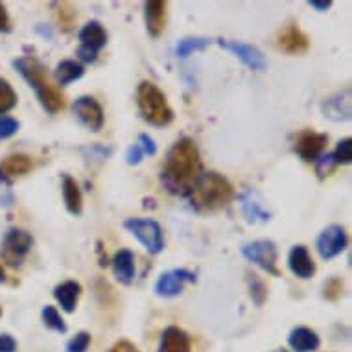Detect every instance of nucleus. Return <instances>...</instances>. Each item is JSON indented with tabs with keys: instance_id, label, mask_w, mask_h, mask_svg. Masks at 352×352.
Wrapping results in <instances>:
<instances>
[{
	"instance_id": "8",
	"label": "nucleus",
	"mask_w": 352,
	"mask_h": 352,
	"mask_svg": "<svg viewBox=\"0 0 352 352\" xmlns=\"http://www.w3.org/2000/svg\"><path fill=\"white\" fill-rule=\"evenodd\" d=\"M242 254L260 270H264L273 277H280V272L277 267L278 251L272 240H254V242L245 243L242 248Z\"/></svg>"
},
{
	"instance_id": "3",
	"label": "nucleus",
	"mask_w": 352,
	"mask_h": 352,
	"mask_svg": "<svg viewBox=\"0 0 352 352\" xmlns=\"http://www.w3.org/2000/svg\"><path fill=\"white\" fill-rule=\"evenodd\" d=\"M192 207L203 212H214L226 208L234 197V188L227 177L218 172H205L199 175L196 185L188 194Z\"/></svg>"
},
{
	"instance_id": "45",
	"label": "nucleus",
	"mask_w": 352,
	"mask_h": 352,
	"mask_svg": "<svg viewBox=\"0 0 352 352\" xmlns=\"http://www.w3.org/2000/svg\"><path fill=\"white\" fill-rule=\"evenodd\" d=\"M0 316H2V308H0Z\"/></svg>"
},
{
	"instance_id": "21",
	"label": "nucleus",
	"mask_w": 352,
	"mask_h": 352,
	"mask_svg": "<svg viewBox=\"0 0 352 352\" xmlns=\"http://www.w3.org/2000/svg\"><path fill=\"white\" fill-rule=\"evenodd\" d=\"M81 295V284L76 280H65L54 288V299L58 300L59 306L63 308V312L74 314L78 300Z\"/></svg>"
},
{
	"instance_id": "26",
	"label": "nucleus",
	"mask_w": 352,
	"mask_h": 352,
	"mask_svg": "<svg viewBox=\"0 0 352 352\" xmlns=\"http://www.w3.org/2000/svg\"><path fill=\"white\" fill-rule=\"evenodd\" d=\"M208 45H210V39H207V37H185L177 45V56L179 58H188L190 54L205 50Z\"/></svg>"
},
{
	"instance_id": "28",
	"label": "nucleus",
	"mask_w": 352,
	"mask_h": 352,
	"mask_svg": "<svg viewBox=\"0 0 352 352\" xmlns=\"http://www.w3.org/2000/svg\"><path fill=\"white\" fill-rule=\"evenodd\" d=\"M248 283H249V294H251V299L256 306H262L267 299V286L264 284V280L254 275V273H248Z\"/></svg>"
},
{
	"instance_id": "37",
	"label": "nucleus",
	"mask_w": 352,
	"mask_h": 352,
	"mask_svg": "<svg viewBox=\"0 0 352 352\" xmlns=\"http://www.w3.org/2000/svg\"><path fill=\"white\" fill-rule=\"evenodd\" d=\"M139 146L142 148V151H144L146 155H155L157 153V144L155 140L151 139L150 135L142 133L139 137Z\"/></svg>"
},
{
	"instance_id": "18",
	"label": "nucleus",
	"mask_w": 352,
	"mask_h": 352,
	"mask_svg": "<svg viewBox=\"0 0 352 352\" xmlns=\"http://www.w3.org/2000/svg\"><path fill=\"white\" fill-rule=\"evenodd\" d=\"M34 168V162L28 155L15 153V155L6 157L0 162V183H10L15 177H21L24 173H28Z\"/></svg>"
},
{
	"instance_id": "23",
	"label": "nucleus",
	"mask_w": 352,
	"mask_h": 352,
	"mask_svg": "<svg viewBox=\"0 0 352 352\" xmlns=\"http://www.w3.org/2000/svg\"><path fill=\"white\" fill-rule=\"evenodd\" d=\"M61 188H63V201L67 210L74 216H80L81 210H83V196H81L80 186H78L74 177L65 173Z\"/></svg>"
},
{
	"instance_id": "41",
	"label": "nucleus",
	"mask_w": 352,
	"mask_h": 352,
	"mask_svg": "<svg viewBox=\"0 0 352 352\" xmlns=\"http://www.w3.org/2000/svg\"><path fill=\"white\" fill-rule=\"evenodd\" d=\"M13 194L8 186H0V207H12Z\"/></svg>"
},
{
	"instance_id": "11",
	"label": "nucleus",
	"mask_w": 352,
	"mask_h": 352,
	"mask_svg": "<svg viewBox=\"0 0 352 352\" xmlns=\"http://www.w3.org/2000/svg\"><path fill=\"white\" fill-rule=\"evenodd\" d=\"M72 113L78 116V120H80L83 126L89 127L94 133L104 127V109H102V105H100L93 96H80L78 100H74V104H72Z\"/></svg>"
},
{
	"instance_id": "30",
	"label": "nucleus",
	"mask_w": 352,
	"mask_h": 352,
	"mask_svg": "<svg viewBox=\"0 0 352 352\" xmlns=\"http://www.w3.org/2000/svg\"><path fill=\"white\" fill-rule=\"evenodd\" d=\"M334 162L340 166V164H351L352 162V140L343 139L338 142L336 150L330 153Z\"/></svg>"
},
{
	"instance_id": "29",
	"label": "nucleus",
	"mask_w": 352,
	"mask_h": 352,
	"mask_svg": "<svg viewBox=\"0 0 352 352\" xmlns=\"http://www.w3.org/2000/svg\"><path fill=\"white\" fill-rule=\"evenodd\" d=\"M15 105H17V93L13 91L10 81L0 78V115H6Z\"/></svg>"
},
{
	"instance_id": "6",
	"label": "nucleus",
	"mask_w": 352,
	"mask_h": 352,
	"mask_svg": "<svg viewBox=\"0 0 352 352\" xmlns=\"http://www.w3.org/2000/svg\"><path fill=\"white\" fill-rule=\"evenodd\" d=\"M34 245V236L24 229H10L0 243V256L10 267H21Z\"/></svg>"
},
{
	"instance_id": "12",
	"label": "nucleus",
	"mask_w": 352,
	"mask_h": 352,
	"mask_svg": "<svg viewBox=\"0 0 352 352\" xmlns=\"http://www.w3.org/2000/svg\"><path fill=\"white\" fill-rule=\"evenodd\" d=\"M327 142H329L327 133H318L312 129H306V131L299 133V137L295 140V153L305 162H316L319 157L323 155Z\"/></svg>"
},
{
	"instance_id": "10",
	"label": "nucleus",
	"mask_w": 352,
	"mask_h": 352,
	"mask_svg": "<svg viewBox=\"0 0 352 352\" xmlns=\"http://www.w3.org/2000/svg\"><path fill=\"white\" fill-rule=\"evenodd\" d=\"M349 245V236L346 231L341 226L327 227L318 236L316 248H318L319 256L323 260H332L338 254H341Z\"/></svg>"
},
{
	"instance_id": "22",
	"label": "nucleus",
	"mask_w": 352,
	"mask_h": 352,
	"mask_svg": "<svg viewBox=\"0 0 352 352\" xmlns=\"http://www.w3.org/2000/svg\"><path fill=\"white\" fill-rule=\"evenodd\" d=\"M289 346L295 352H314L319 349V336L308 327H295L288 336Z\"/></svg>"
},
{
	"instance_id": "5",
	"label": "nucleus",
	"mask_w": 352,
	"mask_h": 352,
	"mask_svg": "<svg viewBox=\"0 0 352 352\" xmlns=\"http://www.w3.org/2000/svg\"><path fill=\"white\" fill-rule=\"evenodd\" d=\"M124 229L131 232L150 254H159L164 249V232L155 219L129 218L124 221Z\"/></svg>"
},
{
	"instance_id": "34",
	"label": "nucleus",
	"mask_w": 352,
	"mask_h": 352,
	"mask_svg": "<svg viewBox=\"0 0 352 352\" xmlns=\"http://www.w3.org/2000/svg\"><path fill=\"white\" fill-rule=\"evenodd\" d=\"M19 131V120L12 116H0V140H6Z\"/></svg>"
},
{
	"instance_id": "31",
	"label": "nucleus",
	"mask_w": 352,
	"mask_h": 352,
	"mask_svg": "<svg viewBox=\"0 0 352 352\" xmlns=\"http://www.w3.org/2000/svg\"><path fill=\"white\" fill-rule=\"evenodd\" d=\"M89 345H91V334L89 332H78L67 343V351L65 352H87Z\"/></svg>"
},
{
	"instance_id": "19",
	"label": "nucleus",
	"mask_w": 352,
	"mask_h": 352,
	"mask_svg": "<svg viewBox=\"0 0 352 352\" xmlns=\"http://www.w3.org/2000/svg\"><path fill=\"white\" fill-rule=\"evenodd\" d=\"M323 115L334 122H343L351 118V89H345L343 93L329 98L323 104Z\"/></svg>"
},
{
	"instance_id": "24",
	"label": "nucleus",
	"mask_w": 352,
	"mask_h": 352,
	"mask_svg": "<svg viewBox=\"0 0 352 352\" xmlns=\"http://www.w3.org/2000/svg\"><path fill=\"white\" fill-rule=\"evenodd\" d=\"M85 69L80 61H74V59H65L61 63H58V67L54 69V78H56V83L58 85H69L72 81L80 80L83 76Z\"/></svg>"
},
{
	"instance_id": "25",
	"label": "nucleus",
	"mask_w": 352,
	"mask_h": 352,
	"mask_svg": "<svg viewBox=\"0 0 352 352\" xmlns=\"http://www.w3.org/2000/svg\"><path fill=\"white\" fill-rule=\"evenodd\" d=\"M41 318H43V323L45 327L54 332H59V334H65L67 332V323L61 318V314L58 312V308L52 305H47L43 308V312H41Z\"/></svg>"
},
{
	"instance_id": "32",
	"label": "nucleus",
	"mask_w": 352,
	"mask_h": 352,
	"mask_svg": "<svg viewBox=\"0 0 352 352\" xmlns=\"http://www.w3.org/2000/svg\"><path fill=\"white\" fill-rule=\"evenodd\" d=\"M336 168H338V164H336L334 159H332V155H330V153H327V155H321L318 161H316V172H318L319 179L329 177L330 173L334 172Z\"/></svg>"
},
{
	"instance_id": "15",
	"label": "nucleus",
	"mask_w": 352,
	"mask_h": 352,
	"mask_svg": "<svg viewBox=\"0 0 352 352\" xmlns=\"http://www.w3.org/2000/svg\"><path fill=\"white\" fill-rule=\"evenodd\" d=\"M288 267L295 277L312 278L316 273V262L310 256L306 245H294L288 254Z\"/></svg>"
},
{
	"instance_id": "1",
	"label": "nucleus",
	"mask_w": 352,
	"mask_h": 352,
	"mask_svg": "<svg viewBox=\"0 0 352 352\" xmlns=\"http://www.w3.org/2000/svg\"><path fill=\"white\" fill-rule=\"evenodd\" d=\"M201 155L192 139H181L168 150L161 183L173 196H188L201 175Z\"/></svg>"
},
{
	"instance_id": "14",
	"label": "nucleus",
	"mask_w": 352,
	"mask_h": 352,
	"mask_svg": "<svg viewBox=\"0 0 352 352\" xmlns=\"http://www.w3.org/2000/svg\"><path fill=\"white\" fill-rule=\"evenodd\" d=\"M146 30L151 37H159L168 23V2L164 0H148L144 4Z\"/></svg>"
},
{
	"instance_id": "36",
	"label": "nucleus",
	"mask_w": 352,
	"mask_h": 352,
	"mask_svg": "<svg viewBox=\"0 0 352 352\" xmlns=\"http://www.w3.org/2000/svg\"><path fill=\"white\" fill-rule=\"evenodd\" d=\"M142 155H144V151H142V148H140L139 144L129 146V150H127V153H126L127 164H131V166H135V164H140V161H142Z\"/></svg>"
},
{
	"instance_id": "35",
	"label": "nucleus",
	"mask_w": 352,
	"mask_h": 352,
	"mask_svg": "<svg viewBox=\"0 0 352 352\" xmlns=\"http://www.w3.org/2000/svg\"><path fill=\"white\" fill-rule=\"evenodd\" d=\"M341 294H343V280H341V278L334 277L330 278V280H327V284H324V297H327V299H340Z\"/></svg>"
},
{
	"instance_id": "4",
	"label": "nucleus",
	"mask_w": 352,
	"mask_h": 352,
	"mask_svg": "<svg viewBox=\"0 0 352 352\" xmlns=\"http://www.w3.org/2000/svg\"><path fill=\"white\" fill-rule=\"evenodd\" d=\"M137 105L142 120L150 126L164 127L172 124L173 111L168 104L166 94L153 83V81H142L137 89Z\"/></svg>"
},
{
	"instance_id": "33",
	"label": "nucleus",
	"mask_w": 352,
	"mask_h": 352,
	"mask_svg": "<svg viewBox=\"0 0 352 352\" xmlns=\"http://www.w3.org/2000/svg\"><path fill=\"white\" fill-rule=\"evenodd\" d=\"M58 19H59V24H61V28L67 30V32H70L76 23L74 8L70 6V4H61V8H59V13H58Z\"/></svg>"
},
{
	"instance_id": "39",
	"label": "nucleus",
	"mask_w": 352,
	"mask_h": 352,
	"mask_svg": "<svg viewBox=\"0 0 352 352\" xmlns=\"http://www.w3.org/2000/svg\"><path fill=\"white\" fill-rule=\"evenodd\" d=\"M109 352H140V351L133 345V343H131V341L120 340V341H116L115 345L111 346Z\"/></svg>"
},
{
	"instance_id": "7",
	"label": "nucleus",
	"mask_w": 352,
	"mask_h": 352,
	"mask_svg": "<svg viewBox=\"0 0 352 352\" xmlns=\"http://www.w3.org/2000/svg\"><path fill=\"white\" fill-rule=\"evenodd\" d=\"M107 45V32L98 21H89L80 30V48H78V58L83 63H94L98 59L100 50Z\"/></svg>"
},
{
	"instance_id": "9",
	"label": "nucleus",
	"mask_w": 352,
	"mask_h": 352,
	"mask_svg": "<svg viewBox=\"0 0 352 352\" xmlns=\"http://www.w3.org/2000/svg\"><path fill=\"white\" fill-rule=\"evenodd\" d=\"M186 283H196V273L188 272V270H170L157 278L155 294L162 299L179 297Z\"/></svg>"
},
{
	"instance_id": "42",
	"label": "nucleus",
	"mask_w": 352,
	"mask_h": 352,
	"mask_svg": "<svg viewBox=\"0 0 352 352\" xmlns=\"http://www.w3.org/2000/svg\"><path fill=\"white\" fill-rule=\"evenodd\" d=\"M308 6L323 13V12H327L330 6H332V0H310V2H308Z\"/></svg>"
},
{
	"instance_id": "2",
	"label": "nucleus",
	"mask_w": 352,
	"mask_h": 352,
	"mask_svg": "<svg viewBox=\"0 0 352 352\" xmlns=\"http://www.w3.org/2000/svg\"><path fill=\"white\" fill-rule=\"evenodd\" d=\"M13 67L17 69V72L24 78V81L28 83L37 94L39 104L43 105V109L56 115L59 111L65 109V94L59 89L47 72V67L41 63L39 59L34 56H24L13 61Z\"/></svg>"
},
{
	"instance_id": "16",
	"label": "nucleus",
	"mask_w": 352,
	"mask_h": 352,
	"mask_svg": "<svg viewBox=\"0 0 352 352\" xmlns=\"http://www.w3.org/2000/svg\"><path fill=\"white\" fill-rule=\"evenodd\" d=\"M157 352H192L190 336L179 327H168L162 332Z\"/></svg>"
},
{
	"instance_id": "17",
	"label": "nucleus",
	"mask_w": 352,
	"mask_h": 352,
	"mask_svg": "<svg viewBox=\"0 0 352 352\" xmlns=\"http://www.w3.org/2000/svg\"><path fill=\"white\" fill-rule=\"evenodd\" d=\"M310 47V41L306 34L297 26V24H289L288 28H284L278 35V48L288 54H302Z\"/></svg>"
},
{
	"instance_id": "13",
	"label": "nucleus",
	"mask_w": 352,
	"mask_h": 352,
	"mask_svg": "<svg viewBox=\"0 0 352 352\" xmlns=\"http://www.w3.org/2000/svg\"><path fill=\"white\" fill-rule=\"evenodd\" d=\"M219 45L223 48H227L229 52L234 54V56L251 70L262 72V70L267 69V59L264 58V54L260 52L256 47H253V45H248V43H242V41H219Z\"/></svg>"
},
{
	"instance_id": "20",
	"label": "nucleus",
	"mask_w": 352,
	"mask_h": 352,
	"mask_svg": "<svg viewBox=\"0 0 352 352\" xmlns=\"http://www.w3.org/2000/svg\"><path fill=\"white\" fill-rule=\"evenodd\" d=\"M113 273L118 283L131 284L137 277V270H135V254L129 249H120L118 253L113 256Z\"/></svg>"
},
{
	"instance_id": "27",
	"label": "nucleus",
	"mask_w": 352,
	"mask_h": 352,
	"mask_svg": "<svg viewBox=\"0 0 352 352\" xmlns=\"http://www.w3.org/2000/svg\"><path fill=\"white\" fill-rule=\"evenodd\" d=\"M243 201V214H245V218H248L249 223H256V221H266V219H270V212H266L264 208L260 207V203H256L251 197V194H245V196L242 197Z\"/></svg>"
},
{
	"instance_id": "43",
	"label": "nucleus",
	"mask_w": 352,
	"mask_h": 352,
	"mask_svg": "<svg viewBox=\"0 0 352 352\" xmlns=\"http://www.w3.org/2000/svg\"><path fill=\"white\" fill-rule=\"evenodd\" d=\"M0 283H6V273H4V267L0 264Z\"/></svg>"
},
{
	"instance_id": "38",
	"label": "nucleus",
	"mask_w": 352,
	"mask_h": 352,
	"mask_svg": "<svg viewBox=\"0 0 352 352\" xmlns=\"http://www.w3.org/2000/svg\"><path fill=\"white\" fill-rule=\"evenodd\" d=\"M0 352H17V341L13 336L0 334Z\"/></svg>"
},
{
	"instance_id": "40",
	"label": "nucleus",
	"mask_w": 352,
	"mask_h": 352,
	"mask_svg": "<svg viewBox=\"0 0 352 352\" xmlns=\"http://www.w3.org/2000/svg\"><path fill=\"white\" fill-rule=\"evenodd\" d=\"M0 32L2 34H10L12 32V21H10V15H8L4 4H0Z\"/></svg>"
},
{
	"instance_id": "44",
	"label": "nucleus",
	"mask_w": 352,
	"mask_h": 352,
	"mask_svg": "<svg viewBox=\"0 0 352 352\" xmlns=\"http://www.w3.org/2000/svg\"><path fill=\"white\" fill-rule=\"evenodd\" d=\"M275 352H288V351H284V349H278V351H275Z\"/></svg>"
}]
</instances>
